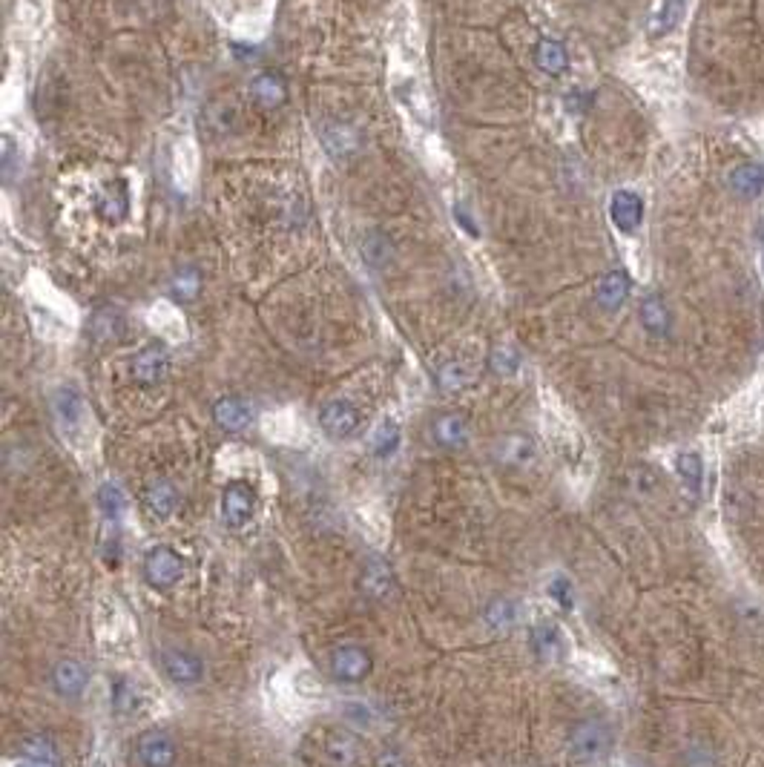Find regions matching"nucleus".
Here are the masks:
<instances>
[{
	"label": "nucleus",
	"instance_id": "473e14b6",
	"mask_svg": "<svg viewBox=\"0 0 764 767\" xmlns=\"http://www.w3.org/2000/svg\"><path fill=\"white\" fill-rule=\"evenodd\" d=\"M21 756L29 762H41L58 767V747H55L46 736H29L21 742Z\"/></svg>",
	"mask_w": 764,
	"mask_h": 767
},
{
	"label": "nucleus",
	"instance_id": "423d86ee",
	"mask_svg": "<svg viewBox=\"0 0 764 767\" xmlns=\"http://www.w3.org/2000/svg\"><path fill=\"white\" fill-rule=\"evenodd\" d=\"M161 667H164V672H167V679L178 687H193L205 679L202 659H198L196 652L178 650V647H170V650L161 652Z\"/></svg>",
	"mask_w": 764,
	"mask_h": 767
},
{
	"label": "nucleus",
	"instance_id": "e433bc0d",
	"mask_svg": "<svg viewBox=\"0 0 764 767\" xmlns=\"http://www.w3.org/2000/svg\"><path fill=\"white\" fill-rule=\"evenodd\" d=\"M549 598L555 600V604L563 610V612H569L575 607V590H572V580L567 575H555L552 583H549Z\"/></svg>",
	"mask_w": 764,
	"mask_h": 767
},
{
	"label": "nucleus",
	"instance_id": "4be33fe9",
	"mask_svg": "<svg viewBox=\"0 0 764 767\" xmlns=\"http://www.w3.org/2000/svg\"><path fill=\"white\" fill-rule=\"evenodd\" d=\"M629 294V277L624 270H609L598 285V305L604 310H618Z\"/></svg>",
	"mask_w": 764,
	"mask_h": 767
},
{
	"label": "nucleus",
	"instance_id": "f8f14e48",
	"mask_svg": "<svg viewBox=\"0 0 764 767\" xmlns=\"http://www.w3.org/2000/svg\"><path fill=\"white\" fill-rule=\"evenodd\" d=\"M609 218L612 225L621 230V233H635L644 222V202L638 193L632 190H618L612 193V202H609Z\"/></svg>",
	"mask_w": 764,
	"mask_h": 767
},
{
	"label": "nucleus",
	"instance_id": "39448f33",
	"mask_svg": "<svg viewBox=\"0 0 764 767\" xmlns=\"http://www.w3.org/2000/svg\"><path fill=\"white\" fill-rule=\"evenodd\" d=\"M319 756L327 767H354L359 762V739L351 733V730H342V727L325 730Z\"/></svg>",
	"mask_w": 764,
	"mask_h": 767
},
{
	"label": "nucleus",
	"instance_id": "37998d69",
	"mask_svg": "<svg viewBox=\"0 0 764 767\" xmlns=\"http://www.w3.org/2000/svg\"><path fill=\"white\" fill-rule=\"evenodd\" d=\"M761 273H764V256H761Z\"/></svg>",
	"mask_w": 764,
	"mask_h": 767
},
{
	"label": "nucleus",
	"instance_id": "c85d7f7f",
	"mask_svg": "<svg viewBox=\"0 0 764 767\" xmlns=\"http://www.w3.org/2000/svg\"><path fill=\"white\" fill-rule=\"evenodd\" d=\"M676 471L689 495H699L704 489V460L699 451H681L676 458Z\"/></svg>",
	"mask_w": 764,
	"mask_h": 767
},
{
	"label": "nucleus",
	"instance_id": "f3484780",
	"mask_svg": "<svg viewBox=\"0 0 764 767\" xmlns=\"http://www.w3.org/2000/svg\"><path fill=\"white\" fill-rule=\"evenodd\" d=\"M529 647L540 661H560L563 659V635L555 624H535L529 630Z\"/></svg>",
	"mask_w": 764,
	"mask_h": 767
},
{
	"label": "nucleus",
	"instance_id": "ddd939ff",
	"mask_svg": "<svg viewBox=\"0 0 764 767\" xmlns=\"http://www.w3.org/2000/svg\"><path fill=\"white\" fill-rule=\"evenodd\" d=\"M359 590H362V595L371 598V600L388 598L391 590H394V572H391V566L382 560V558H368L366 566H362V572H359Z\"/></svg>",
	"mask_w": 764,
	"mask_h": 767
},
{
	"label": "nucleus",
	"instance_id": "a19ab883",
	"mask_svg": "<svg viewBox=\"0 0 764 767\" xmlns=\"http://www.w3.org/2000/svg\"><path fill=\"white\" fill-rule=\"evenodd\" d=\"M15 144H12V138H6V161H4V173H6V178H12V167H15Z\"/></svg>",
	"mask_w": 764,
	"mask_h": 767
},
{
	"label": "nucleus",
	"instance_id": "2f4dec72",
	"mask_svg": "<svg viewBox=\"0 0 764 767\" xmlns=\"http://www.w3.org/2000/svg\"><path fill=\"white\" fill-rule=\"evenodd\" d=\"M113 707L124 716L136 713V710L141 707V690L126 679V675H118V679L113 681Z\"/></svg>",
	"mask_w": 764,
	"mask_h": 767
},
{
	"label": "nucleus",
	"instance_id": "cd10ccee",
	"mask_svg": "<svg viewBox=\"0 0 764 767\" xmlns=\"http://www.w3.org/2000/svg\"><path fill=\"white\" fill-rule=\"evenodd\" d=\"M126 207H130V196H126L124 181H113L98 193V213L106 218V222H121L126 216Z\"/></svg>",
	"mask_w": 764,
	"mask_h": 767
},
{
	"label": "nucleus",
	"instance_id": "f257e3e1",
	"mask_svg": "<svg viewBox=\"0 0 764 767\" xmlns=\"http://www.w3.org/2000/svg\"><path fill=\"white\" fill-rule=\"evenodd\" d=\"M612 727L604 719H584L569 730V756L578 764H600L612 753Z\"/></svg>",
	"mask_w": 764,
	"mask_h": 767
},
{
	"label": "nucleus",
	"instance_id": "9d476101",
	"mask_svg": "<svg viewBox=\"0 0 764 767\" xmlns=\"http://www.w3.org/2000/svg\"><path fill=\"white\" fill-rule=\"evenodd\" d=\"M319 423L322 429L337 437V440H345V437L357 434L359 429V411L357 406H351L348 399H331V403H325L319 411Z\"/></svg>",
	"mask_w": 764,
	"mask_h": 767
},
{
	"label": "nucleus",
	"instance_id": "20e7f679",
	"mask_svg": "<svg viewBox=\"0 0 764 767\" xmlns=\"http://www.w3.org/2000/svg\"><path fill=\"white\" fill-rule=\"evenodd\" d=\"M253 509H256V491L245 480H233L225 486L222 495V520L227 529H245L253 520Z\"/></svg>",
	"mask_w": 764,
	"mask_h": 767
},
{
	"label": "nucleus",
	"instance_id": "c9c22d12",
	"mask_svg": "<svg viewBox=\"0 0 764 767\" xmlns=\"http://www.w3.org/2000/svg\"><path fill=\"white\" fill-rule=\"evenodd\" d=\"M98 506H101V511L106 515V520H118V518L124 515V509H126L124 491H121L116 483H104L101 491H98Z\"/></svg>",
	"mask_w": 764,
	"mask_h": 767
},
{
	"label": "nucleus",
	"instance_id": "393cba45",
	"mask_svg": "<svg viewBox=\"0 0 764 767\" xmlns=\"http://www.w3.org/2000/svg\"><path fill=\"white\" fill-rule=\"evenodd\" d=\"M52 409H55V419H58L64 431H75L81 426L84 406H81V397L72 389H61L58 394H55Z\"/></svg>",
	"mask_w": 764,
	"mask_h": 767
},
{
	"label": "nucleus",
	"instance_id": "412c9836",
	"mask_svg": "<svg viewBox=\"0 0 764 767\" xmlns=\"http://www.w3.org/2000/svg\"><path fill=\"white\" fill-rule=\"evenodd\" d=\"M518 618H520V607H518V600L512 598H491L486 610H483V624L488 630H495V632H506V630H512L518 624Z\"/></svg>",
	"mask_w": 764,
	"mask_h": 767
},
{
	"label": "nucleus",
	"instance_id": "72a5a7b5",
	"mask_svg": "<svg viewBox=\"0 0 764 767\" xmlns=\"http://www.w3.org/2000/svg\"><path fill=\"white\" fill-rule=\"evenodd\" d=\"M198 290H202V277H198V270L196 267H185V270H178L173 282H170V294L178 299V302H190L198 297Z\"/></svg>",
	"mask_w": 764,
	"mask_h": 767
},
{
	"label": "nucleus",
	"instance_id": "2eb2a0df",
	"mask_svg": "<svg viewBox=\"0 0 764 767\" xmlns=\"http://www.w3.org/2000/svg\"><path fill=\"white\" fill-rule=\"evenodd\" d=\"M727 187L736 198H744V202H750V198H759L764 190V167L759 161H748V164H736L727 176Z\"/></svg>",
	"mask_w": 764,
	"mask_h": 767
},
{
	"label": "nucleus",
	"instance_id": "79ce46f5",
	"mask_svg": "<svg viewBox=\"0 0 764 767\" xmlns=\"http://www.w3.org/2000/svg\"><path fill=\"white\" fill-rule=\"evenodd\" d=\"M17 767H52V764H41V762H29V759H26V762H21Z\"/></svg>",
	"mask_w": 764,
	"mask_h": 767
},
{
	"label": "nucleus",
	"instance_id": "6e6552de",
	"mask_svg": "<svg viewBox=\"0 0 764 767\" xmlns=\"http://www.w3.org/2000/svg\"><path fill=\"white\" fill-rule=\"evenodd\" d=\"M136 756L144 767H173L178 759V751H176V742L170 733H164V730H147V733L138 736Z\"/></svg>",
	"mask_w": 764,
	"mask_h": 767
},
{
	"label": "nucleus",
	"instance_id": "c756f323",
	"mask_svg": "<svg viewBox=\"0 0 764 767\" xmlns=\"http://www.w3.org/2000/svg\"><path fill=\"white\" fill-rule=\"evenodd\" d=\"M684 12H687V0H661V9L652 17L649 35L652 38H664L667 32H672L681 24Z\"/></svg>",
	"mask_w": 764,
	"mask_h": 767
},
{
	"label": "nucleus",
	"instance_id": "a878e982",
	"mask_svg": "<svg viewBox=\"0 0 764 767\" xmlns=\"http://www.w3.org/2000/svg\"><path fill=\"white\" fill-rule=\"evenodd\" d=\"M250 93L262 106H279L287 98V86L276 72H259V76L250 81Z\"/></svg>",
	"mask_w": 764,
	"mask_h": 767
},
{
	"label": "nucleus",
	"instance_id": "9b49d317",
	"mask_svg": "<svg viewBox=\"0 0 764 767\" xmlns=\"http://www.w3.org/2000/svg\"><path fill=\"white\" fill-rule=\"evenodd\" d=\"M170 371V354L161 348V345H150V348H144L133 357L130 365V374L138 386H156Z\"/></svg>",
	"mask_w": 764,
	"mask_h": 767
},
{
	"label": "nucleus",
	"instance_id": "5701e85b",
	"mask_svg": "<svg viewBox=\"0 0 764 767\" xmlns=\"http://www.w3.org/2000/svg\"><path fill=\"white\" fill-rule=\"evenodd\" d=\"M535 64L546 72V76H563L569 66L567 46L555 38H540L535 46Z\"/></svg>",
	"mask_w": 764,
	"mask_h": 767
},
{
	"label": "nucleus",
	"instance_id": "f704fd0d",
	"mask_svg": "<svg viewBox=\"0 0 764 767\" xmlns=\"http://www.w3.org/2000/svg\"><path fill=\"white\" fill-rule=\"evenodd\" d=\"M488 368L498 377H512L520 368V354L512 348V345H498V348H491V354H488Z\"/></svg>",
	"mask_w": 764,
	"mask_h": 767
},
{
	"label": "nucleus",
	"instance_id": "a211bd4d",
	"mask_svg": "<svg viewBox=\"0 0 764 767\" xmlns=\"http://www.w3.org/2000/svg\"><path fill=\"white\" fill-rule=\"evenodd\" d=\"M89 337L98 345H113L124 337V317L116 308H101L89 319Z\"/></svg>",
	"mask_w": 764,
	"mask_h": 767
},
{
	"label": "nucleus",
	"instance_id": "1a4fd4ad",
	"mask_svg": "<svg viewBox=\"0 0 764 767\" xmlns=\"http://www.w3.org/2000/svg\"><path fill=\"white\" fill-rule=\"evenodd\" d=\"M471 437V426H468V417L460 411H446L440 417L431 419V440L440 446V449H463Z\"/></svg>",
	"mask_w": 764,
	"mask_h": 767
},
{
	"label": "nucleus",
	"instance_id": "4468645a",
	"mask_svg": "<svg viewBox=\"0 0 764 767\" xmlns=\"http://www.w3.org/2000/svg\"><path fill=\"white\" fill-rule=\"evenodd\" d=\"M213 419H216V426L227 431V434H239L250 426V419H253V411L250 406L245 403V399L239 397H222V399H216L213 403Z\"/></svg>",
	"mask_w": 764,
	"mask_h": 767
},
{
	"label": "nucleus",
	"instance_id": "dca6fc26",
	"mask_svg": "<svg viewBox=\"0 0 764 767\" xmlns=\"http://www.w3.org/2000/svg\"><path fill=\"white\" fill-rule=\"evenodd\" d=\"M89 684V672L75 659H61L52 667V687L66 699H78Z\"/></svg>",
	"mask_w": 764,
	"mask_h": 767
},
{
	"label": "nucleus",
	"instance_id": "f03ea898",
	"mask_svg": "<svg viewBox=\"0 0 764 767\" xmlns=\"http://www.w3.org/2000/svg\"><path fill=\"white\" fill-rule=\"evenodd\" d=\"M144 578L156 590H173L185 578V558L170 550V546H153L144 555Z\"/></svg>",
	"mask_w": 764,
	"mask_h": 767
},
{
	"label": "nucleus",
	"instance_id": "7ed1b4c3",
	"mask_svg": "<svg viewBox=\"0 0 764 767\" xmlns=\"http://www.w3.org/2000/svg\"><path fill=\"white\" fill-rule=\"evenodd\" d=\"M371 667H374V659L362 644L345 641L331 650V672L345 684H359L371 672Z\"/></svg>",
	"mask_w": 764,
	"mask_h": 767
},
{
	"label": "nucleus",
	"instance_id": "0eeeda50",
	"mask_svg": "<svg viewBox=\"0 0 764 767\" xmlns=\"http://www.w3.org/2000/svg\"><path fill=\"white\" fill-rule=\"evenodd\" d=\"M495 460L503 469H529L538 460V446L529 434H520V431L503 434L495 443Z\"/></svg>",
	"mask_w": 764,
	"mask_h": 767
},
{
	"label": "nucleus",
	"instance_id": "aec40b11",
	"mask_svg": "<svg viewBox=\"0 0 764 767\" xmlns=\"http://www.w3.org/2000/svg\"><path fill=\"white\" fill-rule=\"evenodd\" d=\"M322 144H325V150L331 153L334 158H348V156L359 147V136H357L354 126L337 121V124H327V126H325Z\"/></svg>",
	"mask_w": 764,
	"mask_h": 767
},
{
	"label": "nucleus",
	"instance_id": "4c0bfd02",
	"mask_svg": "<svg viewBox=\"0 0 764 767\" xmlns=\"http://www.w3.org/2000/svg\"><path fill=\"white\" fill-rule=\"evenodd\" d=\"M342 716L348 719V722H354V724H362V727H371L374 719H377L374 707H371L368 701H359V699H354V701H348V704H342Z\"/></svg>",
	"mask_w": 764,
	"mask_h": 767
},
{
	"label": "nucleus",
	"instance_id": "bb28decb",
	"mask_svg": "<svg viewBox=\"0 0 764 767\" xmlns=\"http://www.w3.org/2000/svg\"><path fill=\"white\" fill-rule=\"evenodd\" d=\"M144 500H147V509L153 511L156 518H170L176 506H178V491L170 480H153L144 491Z\"/></svg>",
	"mask_w": 764,
	"mask_h": 767
},
{
	"label": "nucleus",
	"instance_id": "58836bf2",
	"mask_svg": "<svg viewBox=\"0 0 764 767\" xmlns=\"http://www.w3.org/2000/svg\"><path fill=\"white\" fill-rule=\"evenodd\" d=\"M388 256H391V245L382 239V236H368L366 239V262L382 265V262H388Z\"/></svg>",
	"mask_w": 764,
	"mask_h": 767
},
{
	"label": "nucleus",
	"instance_id": "ea45409f",
	"mask_svg": "<svg viewBox=\"0 0 764 767\" xmlns=\"http://www.w3.org/2000/svg\"><path fill=\"white\" fill-rule=\"evenodd\" d=\"M374 767H411L406 753L399 751V747H382L374 759Z\"/></svg>",
	"mask_w": 764,
	"mask_h": 767
},
{
	"label": "nucleus",
	"instance_id": "b1692460",
	"mask_svg": "<svg viewBox=\"0 0 764 767\" xmlns=\"http://www.w3.org/2000/svg\"><path fill=\"white\" fill-rule=\"evenodd\" d=\"M471 382H475V371L460 359H448L437 368V386H440L446 394H460L471 386Z\"/></svg>",
	"mask_w": 764,
	"mask_h": 767
},
{
	"label": "nucleus",
	"instance_id": "7c9ffc66",
	"mask_svg": "<svg viewBox=\"0 0 764 767\" xmlns=\"http://www.w3.org/2000/svg\"><path fill=\"white\" fill-rule=\"evenodd\" d=\"M399 440H403V434H399V426L391 423V419H386L377 431H374V440H371V451H374V458L379 460H388L397 454L399 449Z\"/></svg>",
	"mask_w": 764,
	"mask_h": 767
},
{
	"label": "nucleus",
	"instance_id": "6ab92c4d",
	"mask_svg": "<svg viewBox=\"0 0 764 767\" xmlns=\"http://www.w3.org/2000/svg\"><path fill=\"white\" fill-rule=\"evenodd\" d=\"M638 317H641L644 331L652 337H667L672 331V314L661 297H647L638 308Z\"/></svg>",
	"mask_w": 764,
	"mask_h": 767
}]
</instances>
